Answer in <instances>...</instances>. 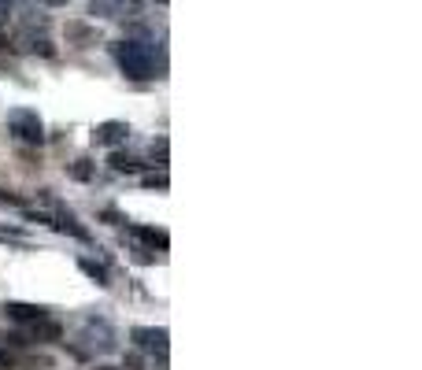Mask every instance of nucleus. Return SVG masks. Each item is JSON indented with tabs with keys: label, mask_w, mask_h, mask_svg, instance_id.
<instances>
[{
	"label": "nucleus",
	"mask_w": 422,
	"mask_h": 370,
	"mask_svg": "<svg viewBox=\"0 0 422 370\" xmlns=\"http://www.w3.org/2000/svg\"><path fill=\"white\" fill-rule=\"evenodd\" d=\"M8 12H12V0H0V23L8 19Z\"/></svg>",
	"instance_id": "412c9836"
},
{
	"label": "nucleus",
	"mask_w": 422,
	"mask_h": 370,
	"mask_svg": "<svg viewBox=\"0 0 422 370\" xmlns=\"http://www.w3.org/2000/svg\"><path fill=\"white\" fill-rule=\"evenodd\" d=\"M123 370H145V359H141L137 352H130V355L123 359Z\"/></svg>",
	"instance_id": "2eb2a0df"
},
{
	"label": "nucleus",
	"mask_w": 422,
	"mask_h": 370,
	"mask_svg": "<svg viewBox=\"0 0 422 370\" xmlns=\"http://www.w3.org/2000/svg\"><path fill=\"white\" fill-rule=\"evenodd\" d=\"M45 4H49V8H63L67 0H45Z\"/></svg>",
	"instance_id": "4be33fe9"
},
{
	"label": "nucleus",
	"mask_w": 422,
	"mask_h": 370,
	"mask_svg": "<svg viewBox=\"0 0 422 370\" xmlns=\"http://www.w3.org/2000/svg\"><path fill=\"white\" fill-rule=\"evenodd\" d=\"M0 204H15V208H26V200L19 197V193H8V189H0Z\"/></svg>",
	"instance_id": "dca6fc26"
},
{
	"label": "nucleus",
	"mask_w": 422,
	"mask_h": 370,
	"mask_svg": "<svg viewBox=\"0 0 422 370\" xmlns=\"http://www.w3.org/2000/svg\"><path fill=\"white\" fill-rule=\"evenodd\" d=\"M104 219L112 222V226H123V222H126V219H123V215H118V211H104Z\"/></svg>",
	"instance_id": "aec40b11"
},
{
	"label": "nucleus",
	"mask_w": 422,
	"mask_h": 370,
	"mask_svg": "<svg viewBox=\"0 0 422 370\" xmlns=\"http://www.w3.org/2000/svg\"><path fill=\"white\" fill-rule=\"evenodd\" d=\"M89 15L130 19V15H141V0H89Z\"/></svg>",
	"instance_id": "20e7f679"
},
{
	"label": "nucleus",
	"mask_w": 422,
	"mask_h": 370,
	"mask_svg": "<svg viewBox=\"0 0 422 370\" xmlns=\"http://www.w3.org/2000/svg\"><path fill=\"white\" fill-rule=\"evenodd\" d=\"M156 4H167V0H156Z\"/></svg>",
	"instance_id": "b1692460"
},
{
	"label": "nucleus",
	"mask_w": 422,
	"mask_h": 370,
	"mask_svg": "<svg viewBox=\"0 0 422 370\" xmlns=\"http://www.w3.org/2000/svg\"><path fill=\"white\" fill-rule=\"evenodd\" d=\"M67 41L78 49H93V45H100V30L85 26V23H67Z\"/></svg>",
	"instance_id": "1a4fd4ad"
},
{
	"label": "nucleus",
	"mask_w": 422,
	"mask_h": 370,
	"mask_svg": "<svg viewBox=\"0 0 422 370\" xmlns=\"http://www.w3.org/2000/svg\"><path fill=\"white\" fill-rule=\"evenodd\" d=\"M137 348H145V352H156L159 359H167V330H148V326H134L130 330Z\"/></svg>",
	"instance_id": "39448f33"
},
{
	"label": "nucleus",
	"mask_w": 422,
	"mask_h": 370,
	"mask_svg": "<svg viewBox=\"0 0 422 370\" xmlns=\"http://www.w3.org/2000/svg\"><path fill=\"white\" fill-rule=\"evenodd\" d=\"M67 174H71L74 182H93V174H96L93 170V159H74L71 167H67Z\"/></svg>",
	"instance_id": "4468645a"
},
{
	"label": "nucleus",
	"mask_w": 422,
	"mask_h": 370,
	"mask_svg": "<svg viewBox=\"0 0 422 370\" xmlns=\"http://www.w3.org/2000/svg\"><path fill=\"white\" fill-rule=\"evenodd\" d=\"M96 370H118V367H96Z\"/></svg>",
	"instance_id": "5701e85b"
},
{
	"label": "nucleus",
	"mask_w": 422,
	"mask_h": 370,
	"mask_svg": "<svg viewBox=\"0 0 422 370\" xmlns=\"http://www.w3.org/2000/svg\"><path fill=\"white\" fill-rule=\"evenodd\" d=\"M8 319H15V322H37V319H45V315H49V308H41V303H19V300H12V303H8Z\"/></svg>",
	"instance_id": "9d476101"
},
{
	"label": "nucleus",
	"mask_w": 422,
	"mask_h": 370,
	"mask_svg": "<svg viewBox=\"0 0 422 370\" xmlns=\"http://www.w3.org/2000/svg\"><path fill=\"white\" fill-rule=\"evenodd\" d=\"M8 126H12V134L23 141V145H41V141H45V126H41L37 112L15 107V112H8Z\"/></svg>",
	"instance_id": "f03ea898"
},
{
	"label": "nucleus",
	"mask_w": 422,
	"mask_h": 370,
	"mask_svg": "<svg viewBox=\"0 0 422 370\" xmlns=\"http://www.w3.org/2000/svg\"><path fill=\"white\" fill-rule=\"evenodd\" d=\"M52 226H56L60 234H71V237H78V241H93V234L85 230V226H82L78 219H74V215H71L67 208H60V215H56V219H52Z\"/></svg>",
	"instance_id": "9b49d317"
},
{
	"label": "nucleus",
	"mask_w": 422,
	"mask_h": 370,
	"mask_svg": "<svg viewBox=\"0 0 422 370\" xmlns=\"http://www.w3.org/2000/svg\"><path fill=\"white\" fill-rule=\"evenodd\" d=\"M145 185H148V189H167V174H148Z\"/></svg>",
	"instance_id": "a211bd4d"
},
{
	"label": "nucleus",
	"mask_w": 422,
	"mask_h": 370,
	"mask_svg": "<svg viewBox=\"0 0 422 370\" xmlns=\"http://www.w3.org/2000/svg\"><path fill=\"white\" fill-rule=\"evenodd\" d=\"M0 370H15V359L4 352V344H0Z\"/></svg>",
	"instance_id": "6ab92c4d"
},
{
	"label": "nucleus",
	"mask_w": 422,
	"mask_h": 370,
	"mask_svg": "<svg viewBox=\"0 0 422 370\" xmlns=\"http://www.w3.org/2000/svg\"><path fill=\"white\" fill-rule=\"evenodd\" d=\"M23 363H26L30 370H37V367H45V370H49V367H52V359H45V355H26Z\"/></svg>",
	"instance_id": "f3484780"
},
{
	"label": "nucleus",
	"mask_w": 422,
	"mask_h": 370,
	"mask_svg": "<svg viewBox=\"0 0 422 370\" xmlns=\"http://www.w3.org/2000/svg\"><path fill=\"white\" fill-rule=\"evenodd\" d=\"M78 270H82L85 278H93L100 289L112 285V274H107V267H104V263H96V259H78Z\"/></svg>",
	"instance_id": "f8f14e48"
},
{
	"label": "nucleus",
	"mask_w": 422,
	"mask_h": 370,
	"mask_svg": "<svg viewBox=\"0 0 422 370\" xmlns=\"http://www.w3.org/2000/svg\"><path fill=\"white\" fill-rule=\"evenodd\" d=\"M60 337H63V326H60V322H52L49 315H45V319H37V322H30V341L52 344V341H60Z\"/></svg>",
	"instance_id": "6e6552de"
},
{
	"label": "nucleus",
	"mask_w": 422,
	"mask_h": 370,
	"mask_svg": "<svg viewBox=\"0 0 422 370\" xmlns=\"http://www.w3.org/2000/svg\"><path fill=\"white\" fill-rule=\"evenodd\" d=\"M112 52H115V63L123 67L126 78H134V82L156 78V60H152V49L148 45H141V41H118Z\"/></svg>",
	"instance_id": "f257e3e1"
},
{
	"label": "nucleus",
	"mask_w": 422,
	"mask_h": 370,
	"mask_svg": "<svg viewBox=\"0 0 422 370\" xmlns=\"http://www.w3.org/2000/svg\"><path fill=\"white\" fill-rule=\"evenodd\" d=\"M112 170H118V174H137L141 170V163L134 159V156H126V152H112Z\"/></svg>",
	"instance_id": "ddd939ff"
},
{
	"label": "nucleus",
	"mask_w": 422,
	"mask_h": 370,
	"mask_svg": "<svg viewBox=\"0 0 422 370\" xmlns=\"http://www.w3.org/2000/svg\"><path fill=\"white\" fill-rule=\"evenodd\" d=\"M82 341L89 348H96V352H115V348H118V337H115V330L104 319H85Z\"/></svg>",
	"instance_id": "7ed1b4c3"
},
{
	"label": "nucleus",
	"mask_w": 422,
	"mask_h": 370,
	"mask_svg": "<svg viewBox=\"0 0 422 370\" xmlns=\"http://www.w3.org/2000/svg\"><path fill=\"white\" fill-rule=\"evenodd\" d=\"M126 137H130V126L118 123V118H112V123H100V126L93 130V141H96V145H104V148H118Z\"/></svg>",
	"instance_id": "423d86ee"
},
{
	"label": "nucleus",
	"mask_w": 422,
	"mask_h": 370,
	"mask_svg": "<svg viewBox=\"0 0 422 370\" xmlns=\"http://www.w3.org/2000/svg\"><path fill=\"white\" fill-rule=\"evenodd\" d=\"M126 230H130V237H137L141 245L152 248V252H156V248H159V252H167V245H170L167 230H152V226H126Z\"/></svg>",
	"instance_id": "0eeeda50"
}]
</instances>
